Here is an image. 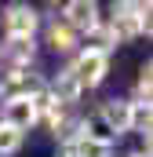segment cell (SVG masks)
<instances>
[{
	"label": "cell",
	"mask_w": 153,
	"mask_h": 157,
	"mask_svg": "<svg viewBox=\"0 0 153 157\" xmlns=\"http://www.w3.org/2000/svg\"><path fill=\"white\" fill-rule=\"evenodd\" d=\"M69 70H73V77L80 80V88H95V84H102V77H106L110 59H106V55H95V51H80Z\"/></svg>",
	"instance_id": "1"
},
{
	"label": "cell",
	"mask_w": 153,
	"mask_h": 157,
	"mask_svg": "<svg viewBox=\"0 0 153 157\" xmlns=\"http://www.w3.org/2000/svg\"><path fill=\"white\" fill-rule=\"evenodd\" d=\"M37 91H44V80L33 77V73H22V70H15V73H7L0 80V99L4 102H11V99H33Z\"/></svg>",
	"instance_id": "2"
},
{
	"label": "cell",
	"mask_w": 153,
	"mask_h": 157,
	"mask_svg": "<svg viewBox=\"0 0 153 157\" xmlns=\"http://www.w3.org/2000/svg\"><path fill=\"white\" fill-rule=\"evenodd\" d=\"M4 26H7V37H29V40H33L37 11H33L29 4H11L7 15H4Z\"/></svg>",
	"instance_id": "3"
},
{
	"label": "cell",
	"mask_w": 153,
	"mask_h": 157,
	"mask_svg": "<svg viewBox=\"0 0 153 157\" xmlns=\"http://www.w3.org/2000/svg\"><path fill=\"white\" fill-rule=\"evenodd\" d=\"M4 124L15 128V132L33 128V124H37V110H33V102H29V99H11V102H4Z\"/></svg>",
	"instance_id": "4"
},
{
	"label": "cell",
	"mask_w": 153,
	"mask_h": 157,
	"mask_svg": "<svg viewBox=\"0 0 153 157\" xmlns=\"http://www.w3.org/2000/svg\"><path fill=\"white\" fill-rule=\"evenodd\" d=\"M99 117L110 124V132H113V135L131 132V102H124V99H110V102H102Z\"/></svg>",
	"instance_id": "5"
},
{
	"label": "cell",
	"mask_w": 153,
	"mask_h": 157,
	"mask_svg": "<svg viewBox=\"0 0 153 157\" xmlns=\"http://www.w3.org/2000/svg\"><path fill=\"white\" fill-rule=\"evenodd\" d=\"M66 22L73 26V29H95L99 26V7L91 4V0H69L66 4Z\"/></svg>",
	"instance_id": "6"
},
{
	"label": "cell",
	"mask_w": 153,
	"mask_h": 157,
	"mask_svg": "<svg viewBox=\"0 0 153 157\" xmlns=\"http://www.w3.org/2000/svg\"><path fill=\"white\" fill-rule=\"evenodd\" d=\"M84 88H80V80L73 77V70H66V73H58L55 77V84H51V99L58 102V106H69V102H76V95H80Z\"/></svg>",
	"instance_id": "7"
},
{
	"label": "cell",
	"mask_w": 153,
	"mask_h": 157,
	"mask_svg": "<svg viewBox=\"0 0 153 157\" xmlns=\"http://www.w3.org/2000/svg\"><path fill=\"white\" fill-rule=\"evenodd\" d=\"M84 40H88V48H84V51H95V55H106V59H110V48L117 44V37L106 29V26L88 29V33H84Z\"/></svg>",
	"instance_id": "8"
},
{
	"label": "cell",
	"mask_w": 153,
	"mask_h": 157,
	"mask_svg": "<svg viewBox=\"0 0 153 157\" xmlns=\"http://www.w3.org/2000/svg\"><path fill=\"white\" fill-rule=\"evenodd\" d=\"M7 59H11L15 66L33 62V40L29 37H7Z\"/></svg>",
	"instance_id": "9"
},
{
	"label": "cell",
	"mask_w": 153,
	"mask_h": 157,
	"mask_svg": "<svg viewBox=\"0 0 153 157\" xmlns=\"http://www.w3.org/2000/svg\"><path fill=\"white\" fill-rule=\"evenodd\" d=\"M80 128H84L80 135H88V139H95V143H110V146H113V132H110V124L99 117V113H91Z\"/></svg>",
	"instance_id": "10"
},
{
	"label": "cell",
	"mask_w": 153,
	"mask_h": 157,
	"mask_svg": "<svg viewBox=\"0 0 153 157\" xmlns=\"http://www.w3.org/2000/svg\"><path fill=\"white\" fill-rule=\"evenodd\" d=\"M110 143H95V139H88V135H76L73 139V154L76 157H110Z\"/></svg>",
	"instance_id": "11"
},
{
	"label": "cell",
	"mask_w": 153,
	"mask_h": 157,
	"mask_svg": "<svg viewBox=\"0 0 153 157\" xmlns=\"http://www.w3.org/2000/svg\"><path fill=\"white\" fill-rule=\"evenodd\" d=\"M47 40H51V48L55 51H73V33H69V26H51V33H47Z\"/></svg>",
	"instance_id": "12"
},
{
	"label": "cell",
	"mask_w": 153,
	"mask_h": 157,
	"mask_svg": "<svg viewBox=\"0 0 153 157\" xmlns=\"http://www.w3.org/2000/svg\"><path fill=\"white\" fill-rule=\"evenodd\" d=\"M131 128L150 135V102H131Z\"/></svg>",
	"instance_id": "13"
},
{
	"label": "cell",
	"mask_w": 153,
	"mask_h": 157,
	"mask_svg": "<svg viewBox=\"0 0 153 157\" xmlns=\"http://www.w3.org/2000/svg\"><path fill=\"white\" fill-rule=\"evenodd\" d=\"M18 146H22V132L7 128V124L0 121V154H15Z\"/></svg>",
	"instance_id": "14"
},
{
	"label": "cell",
	"mask_w": 153,
	"mask_h": 157,
	"mask_svg": "<svg viewBox=\"0 0 153 157\" xmlns=\"http://www.w3.org/2000/svg\"><path fill=\"white\" fill-rule=\"evenodd\" d=\"M150 84H153V70L150 62L139 70V80H135V88H139V102H150Z\"/></svg>",
	"instance_id": "15"
},
{
	"label": "cell",
	"mask_w": 153,
	"mask_h": 157,
	"mask_svg": "<svg viewBox=\"0 0 153 157\" xmlns=\"http://www.w3.org/2000/svg\"><path fill=\"white\" fill-rule=\"evenodd\" d=\"M131 157H150V154H131Z\"/></svg>",
	"instance_id": "16"
}]
</instances>
